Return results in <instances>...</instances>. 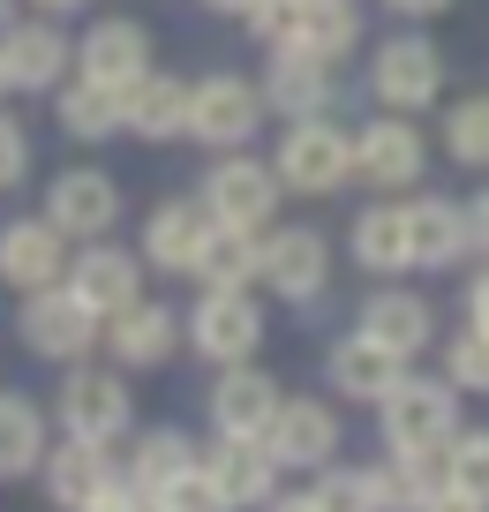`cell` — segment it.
Listing matches in <instances>:
<instances>
[{
	"instance_id": "obj_1",
	"label": "cell",
	"mask_w": 489,
	"mask_h": 512,
	"mask_svg": "<svg viewBox=\"0 0 489 512\" xmlns=\"http://www.w3.org/2000/svg\"><path fill=\"white\" fill-rule=\"evenodd\" d=\"M249 31L264 38L271 53H309V61H339V53L362 38V16L354 0H256Z\"/></svg>"
},
{
	"instance_id": "obj_2",
	"label": "cell",
	"mask_w": 489,
	"mask_h": 512,
	"mask_svg": "<svg viewBox=\"0 0 489 512\" xmlns=\"http://www.w3.org/2000/svg\"><path fill=\"white\" fill-rule=\"evenodd\" d=\"M459 437V392L429 377H399L384 392V445L392 452H452Z\"/></svg>"
},
{
	"instance_id": "obj_3",
	"label": "cell",
	"mask_w": 489,
	"mask_h": 512,
	"mask_svg": "<svg viewBox=\"0 0 489 512\" xmlns=\"http://www.w3.org/2000/svg\"><path fill=\"white\" fill-rule=\"evenodd\" d=\"M271 174H279L286 189H301V196H324V189H339V181H354V144L332 121H294L279 159H271Z\"/></svg>"
},
{
	"instance_id": "obj_4",
	"label": "cell",
	"mask_w": 489,
	"mask_h": 512,
	"mask_svg": "<svg viewBox=\"0 0 489 512\" xmlns=\"http://www.w3.org/2000/svg\"><path fill=\"white\" fill-rule=\"evenodd\" d=\"M256 121H264V91L241 83V76H204L189 91V136H196V144H211V151L249 144Z\"/></svg>"
},
{
	"instance_id": "obj_5",
	"label": "cell",
	"mask_w": 489,
	"mask_h": 512,
	"mask_svg": "<svg viewBox=\"0 0 489 512\" xmlns=\"http://www.w3.org/2000/svg\"><path fill=\"white\" fill-rule=\"evenodd\" d=\"M98 339V309H83L68 287H38L31 302H23V347L46 354V362H76V354H91Z\"/></svg>"
},
{
	"instance_id": "obj_6",
	"label": "cell",
	"mask_w": 489,
	"mask_h": 512,
	"mask_svg": "<svg viewBox=\"0 0 489 512\" xmlns=\"http://www.w3.org/2000/svg\"><path fill=\"white\" fill-rule=\"evenodd\" d=\"M189 339H196V354H211L219 369H234V362H249V354H256V339H264V317H256L249 294L204 287V302H196V317H189Z\"/></svg>"
},
{
	"instance_id": "obj_7",
	"label": "cell",
	"mask_w": 489,
	"mask_h": 512,
	"mask_svg": "<svg viewBox=\"0 0 489 512\" xmlns=\"http://www.w3.org/2000/svg\"><path fill=\"white\" fill-rule=\"evenodd\" d=\"M128 384L106 377V369H76V377L61 384V422L68 437H83V445H113V437L128 430Z\"/></svg>"
},
{
	"instance_id": "obj_8",
	"label": "cell",
	"mask_w": 489,
	"mask_h": 512,
	"mask_svg": "<svg viewBox=\"0 0 489 512\" xmlns=\"http://www.w3.org/2000/svg\"><path fill=\"white\" fill-rule=\"evenodd\" d=\"M369 83H377V98L392 113H422L429 98L444 91V61L429 38H392V46L377 53V68H369Z\"/></svg>"
},
{
	"instance_id": "obj_9",
	"label": "cell",
	"mask_w": 489,
	"mask_h": 512,
	"mask_svg": "<svg viewBox=\"0 0 489 512\" xmlns=\"http://www.w3.org/2000/svg\"><path fill=\"white\" fill-rule=\"evenodd\" d=\"M204 211L219 226H264L271 211H279V174L271 166H256V159H226V166H211V181H204Z\"/></svg>"
},
{
	"instance_id": "obj_10",
	"label": "cell",
	"mask_w": 489,
	"mask_h": 512,
	"mask_svg": "<svg viewBox=\"0 0 489 512\" xmlns=\"http://www.w3.org/2000/svg\"><path fill=\"white\" fill-rule=\"evenodd\" d=\"M354 181H369V189H407V181H422V136H414V121H369L362 136H354Z\"/></svg>"
},
{
	"instance_id": "obj_11",
	"label": "cell",
	"mask_w": 489,
	"mask_h": 512,
	"mask_svg": "<svg viewBox=\"0 0 489 512\" xmlns=\"http://www.w3.org/2000/svg\"><path fill=\"white\" fill-rule=\"evenodd\" d=\"M61 241H68V234H61L53 219H16L8 234H0V279H8V287H23V294L61 287V272H68Z\"/></svg>"
},
{
	"instance_id": "obj_12",
	"label": "cell",
	"mask_w": 489,
	"mask_h": 512,
	"mask_svg": "<svg viewBox=\"0 0 489 512\" xmlns=\"http://www.w3.org/2000/svg\"><path fill=\"white\" fill-rule=\"evenodd\" d=\"M264 279H271V294H286V302H316L324 279H332L324 234H316V226H286V234H271L264 241Z\"/></svg>"
},
{
	"instance_id": "obj_13",
	"label": "cell",
	"mask_w": 489,
	"mask_h": 512,
	"mask_svg": "<svg viewBox=\"0 0 489 512\" xmlns=\"http://www.w3.org/2000/svg\"><path fill=\"white\" fill-rule=\"evenodd\" d=\"M264 445L279 467H324L339 452V415H324V400H279Z\"/></svg>"
},
{
	"instance_id": "obj_14",
	"label": "cell",
	"mask_w": 489,
	"mask_h": 512,
	"mask_svg": "<svg viewBox=\"0 0 489 512\" xmlns=\"http://www.w3.org/2000/svg\"><path fill=\"white\" fill-rule=\"evenodd\" d=\"M76 61H83V76H91V83H106V91H128V83L151 76V38H143V23L113 16V23H98V31L76 46Z\"/></svg>"
},
{
	"instance_id": "obj_15",
	"label": "cell",
	"mask_w": 489,
	"mask_h": 512,
	"mask_svg": "<svg viewBox=\"0 0 489 512\" xmlns=\"http://www.w3.org/2000/svg\"><path fill=\"white\" fill-rule=\"evenodd\" d=\"M204 475L219 482L226 512H234V505H264V497H271L279 460H271L264 437H219V445H211V460H204Z\"/></svg>"
},
{
	"instance_id": "obj_16",
	"label": "cell",
	"mask_w": 489,
	"mask_h": 512,
	"mask_svg": "<svg viewBox=\"0 0 489 512\" xmlns=\"http://www.w3.org/2000/svg\"><path fill=\"white\" fill-rule=\"evenodd\" d=\"M271 415H279V384H271L264 369L234 362L219 377V392H211V422H219V437H264Z\"/></svg>"
},
{
	"instance_id": "obj_17",
	"label": "cell",
	"mask_w": 489,
	"mask_h": 512,
	"mask_svg": "<svg viewBox=\"0 0 489 512\" xmlns=\"http://www.w3.org/2000/svg\"><path fill=\"white\" fill-rule=\"evenodd\" d=\"M68 294H76L83 309H98V317H121L128 302H143V294H136V256L106 249V241L83 249L76 264H68Z\"/></svg>"
},
{
	"instance_id": "obj_18",
	"label": "cell",
	"mask_w": 489,
	"mask_h": 512,
	"mask_svg": "<svg viewBox=\"0 0 489 512\" xmlns=\"http://www.w3.org/2000/svg\"><path fill=\"white\" fill-rule=\"evenodd\" d=\"M46 219L61 226V234H106V226L121 219V189H113L106 174H91V166H76V174L53 181Z\"/></svg>"
},
{
	"instance_id": "obj_19",
	"label": "cell",
	"mask_w": 489,
	"mask_h": 512,
	"mask_svg": "<svg viewBox=\"0 0 489 512\" xmlns=\"http://www.w3.org/2000/svg\"><path fill=\"white\" fill-rule=\"evenodd\" d=\"M121 128H136L143 144H166V136H189V83L174 76H143L121 91Z\"/></svg>"
},
{
	"instance_id": "obj_20",
	"label": "cell",
	"mask_w": 489,
	"mask_h": 512,
	"mask_svg": "<svg viewBox=\"0 0 489 512\" xmlns=\"http://www.w3.org/2000/svg\"><path fill=\"white\" fill-rule=\"evenodd\" d=\"M211 241V211L204 204H158L151 226H143V256L158 272H196V256Z\"/></svg>"
},
{
	"instance_id": "obj_21",
	"label": "cell",
	"mask_w": 489,
	"mask_h": 512,
	"mask_svg": "<svg viewBox=\"0 0 489 512\" xmlns=\"http://www.w3.org/2000/svg\"><path fill=\"white\" fill-rule=\"evenodd\" d=\"M0 61H8V91H46V83H61V68L76 61V46H68L53 23H23V31L0 38Z\"/></svg>"
},
{
	"instance_id": "obj_22",
	"label": "cell",
	"mask_w": 489,
	"mask_h": 512,
	"mask_svg": "<svg viewBox=\"0 0 489 512\" xmlns=\"http://www.w3.org/2000/svg\"><path fill=\"white\" fill-rule=\"evenodd\" d=\"M407 377V354H392V347H377L369 332H354V339H339L332 347V384L347 392V400H377L384 407V392Z\"/></svg>"
},
{
	"instance_id": "obj_23",
	"label": "cell",
	"mask_w": 489,
	"mask_h": 512,
	"mask_svg": "<svg viewBox=\"0 0 489 512\" xmlns=\"http://www.w3.org/2000/svg\"><path fill=\"white\" fill-rule=\"evenodd\" d=\"M407 249H414V264H429V272L459 264V256L474 249L467 211H459V204H444V196H422V204H407Z\"/></svg>"
},
{
	"instance_id": "obj_24",
	"label": "cell",
	"mask_w": 489,
	"mask_h": 512,
	"mask_svg": "<svg viewBox=\"0 0 489 512\" xmlns=\"http://www.w3.org/2000/svg\"><path fill=\"white\" fill-rule=\"evenodd\" d=\"M113 482L121 475L106 467V445H83V437H68V445L46 460V490H53V505H68V512H91Z\"/></svg>"
},
{
	"instance_id": "obj_25",
	"label": "cell",
	"mask_w": 489,
	"mask_h": 512,
	"mask_svg": "<svg viewBox=\"0 0 489 512\" xmlns=\"http://www.w3.org/2000/svg\"><path fill=\"white\" fill-rule=\"evenodd\" d=\"M196 279L219 287V294H241L249 279H264V241H256L249 226H219L211 219V241H204V256H196Z\"/></svg>"
},
{
	"instance_id": "obj_26",
	"label": "cell",
	"mask_w": 489,
	"mask_h": 512,
	"mask_svg": "<svg viewBox=\"0 0 489 512\" xmlns=\"http://www.w3.org/2000/svg\"><path fill=\"white\" fill-rule=\"evenodd\" d=\"M264 106L316 121V113L332 106V61H309V53H279V61H271V76H264Z\"/></svg>"
},
{
	"instance_id": "obj_27",
	"label": "cell",
	"mask_w": 489,
	"mask_h": 512,
	"mask_svg": "<svg viewBox=\"0 0 489 512\" xmlns=\"http://www.w3.org/2000/svg\"><path fill=\"white\" fill-rule=\"evenodd\" d=\"M113 324V354H121L128 369H151V362H166L174 354V339H181V324H174V309H158V302H128L121 317H106Z\"/></svg>"
},
{
	"instance_id": "obj_28",
	"label": "cell",
	"mask_w": 489,
	"mask_h": 512,
	"mask_svg": "<svg viewBox=\"0 0 489 512\" xmlns=\"http://www.w3.org/2000/svg\"><path fill=\"white\" fill-rule=\"evenodd\" d=\"M377 482H384V512H422L437 490H452V452H392Z\"/></svg>"
},
{
	"instance_id": "obj_29",
	"label": "cell",
	"mask_w": 489,
	"mask_h": 512,
	"mask_svg": "<svg viewBox=\"0 0 489 512\" xmlns=\"http://www.w3.org/2000/svg\"><path fill=\"white\" fill-rule=\"evenodd\" d=\"M362 332L377 339V347H392V354H422L437 324H429V302H422V294H369Z\"/></svg>"
},
{
	"instance_id": "obj_30",
	"label": "cell",
	"mask_w": 489,
	"mask_h": 512,
	"mask_svg": "<svg viewBox=\"0 0 489 512\" xmlns=\"http://www.w3.org/2000/svg\"><path fill=\"white\" fill-rule=\"evenodd\" d=\"M46 460V415L23 392H0V475H31Z\"/></svg>"
},
{
	"instance_id": "obj_31",
	"label": "cell",
	"mask_w": 489,
	"mask_h": 512,
	"mask_svg": "<svg viewBox=\"0 0 489 512\" xmlns=\"http://www.w3.org/2000/svg\"><path fill=\"white\" fill-rule=\"evenodd\" d=\"M354 256H362L369 272H407V264H414V249H407V211L369 204L362 219H354Z\"/></svg>"
},
{
	"instance_id": "obj_32",
	"label": "cell",
	"mask_w": 489,
	"mask_h": 512,
	"mask_svg": "<svg viewBox=\"0 0 489 512\" xmlns=\"http://www.w3.org/2000/svg\"><path fill=\"white\" fill-rule=\"evenodd\" d=\"M61 128L68 136H83V144H98V136H113L121 128V91H106V83H68L61 91Z\"/></svg>"
},
{
	"instance_id": "obj_33",
	"label": "cell",
	"mask_w": 489,
	"mask_h": 512,
	"mask_svg": "<svg viewBox=\"0 0 489 512\" xmlns=\"http://www.w3.org/2000/svg\"><path fill=\"white\" fill-rule=\"evenodd\" d=\"M181 467H196L189 437H181V430H151V437L136 445V460H128V482H143V490H166Z\"/></svg>"
},
{
	"instance_id": "obj_34",
	"label": "cell",
	"mask_w": 489,
	"mask_h": 512,
	"mask_svg": "<svg viewBox=\"0 0 489 512\" xmlns=\"http://www.w3.org/2000/svg\"><path fill=\"white\" fill-rule=\"evenodd\" d=\"M316 512H384V482L377 467H332V475L316 482Z\"/></svg>"
},
{
	"instance_id": "obj_35",
	"label": "cell",
	"mask_w": 489,
	"mask_h": 512,
	"mask_svg": "<svg viewBox=\"0 0 489 512\" xmlns=\"http://www.w3.org/2000/svg\"><path fill=\"white\" fill-rule=\"evenodd\" d=\"M444 151L459 166H489V98H459L444 113Z\"/></svg>"
},
{
	"instance_id": "obj_36",
	"label": "cell",
	"mask_w": 489,
	"mask_h": 512,
	"mask_svg": "<svg viewBox=\"0 0 489 512\" xmlns=\"http://www.w3.org/2000/svg\"><path fill=\"white\" fill-rule=\"evenodd\" d=\"M444 377L452 392H489V332H459L444 347Z\"/></svg>"
},
{
	"instance_id": "obj_37",
	"label": "cell",
	"mask_w": 489,
	"mask_h": 512,
	"mask_svg": "<svg viewBox=\"0 0 489 512\" xmlns=\"http://www.w3.org/2000/svg\"><path fill=\"white\" fill-rule=\"evenodd\" d=\"M452 490H467V497L489 505V430L452 437Z\"/></svg>"
},
{
	"instance_id": "obj_38",
	"label": "cell",
	"mask_w": 489,
	"mask_h": 512,
	"mask_svg": "<svg viewBox=\"0 0 489 512\" xmlns=\"http://www.w3.org/2000/svg\"><path fill=\"white\" fill-rule=\"evenodd\" d=\"M158 505L166 512H226V497H219V482H211L204 467H181V475L158 490Z\"/></svg>"
},
{
	"instance_id": "obj_39",
	"label": "cell",
	"mask_w": 489,
	"mask_h": 512,
	"mask_svg": "<svg viewBox=\"0 0 489 512\" xmlns=\"http://www.w3.org/2000/svg\"><path fill=\"white\" fill-rule=\"evenodd\" d=\"M91 512H166V505H158V490H143V482H128V475H121Z\"/></svg>"
},
{
	"instance_id": "obj_40",
	"label": "cell",
	"mask_w": 489,
	"mask_h": 512,
	"mask_svg": "<svg viewBox=\"0 0 489 512\" xmlns=\"http://www.w3.org/2000/svg\"><path fill=\"white\" fill-rule=\"evenodd\" d=\"M23 166H31V144H23V128H16V121H0V189H16Z\"/></svg>"
},
{
	"instance_id": "obj_41",
	"label": "cell",
	"mask_w": 489,
	"mask_h": 512,
	"mask_svg": "<svg viewBox=\"0 0 489 512\" xmlns=\"http://www.w3.org/2000/svg\"><path fill=\"white\" fill-rule=\"evenodd\" d=\"M422 512H489V505H482V497H467V490H437Z\"/></svg>"
},
{
	"instance_id": "obj_42",
	"label": "cell",
	"mask_w": 489,
	"mask_h": 512,
	"mask_svg": "<svg viewBox=\"0 0 489 512\" xmlns=\"http://www.w3.org/2000/svg\"><path fill=\"white\" fill-rule=\"evenodd\" d=\"M467 234H474V249H489V196L467 204Z\"/></svg>"
},
{
	"instance_id": "obj_43",
	"label": "cell",
	"mask_w": 489,
	"mask_h": 512,
	"mask_svg": "<svg viewBox=\"0 0 489 512\" xmlns=\"http://www.w3.org/2000/svg\"><path fill=\"white\" fill-rule=\"evenodd\" d=\"M467 309H474V332H489V272L474 279V294H467Z\"/></svg>"
},
{
	"instance_id": "obj_44",
	"label": "cell",
	"mask_w": 489,
	"mask_h": 512,
	"mask_svg": "<svg viewBox=\"0 0 489 512\" xmlns=\"http://www.w3.org/2000/svg\"><path fill=\"white\" fill-rule=\"evenodd\" d=\"M384 8H399V16H437V8H452V0H384Z\"/></svg>"
},
{
	"instance_id": "obj_45",
	"label": "cell",
	"mask_w": 489,
	"mask_h": 512,
	"mask_svg": "<svg viewBox=\"0 0 489 512\" xmlns=\"http://www.w3.org/2000/svg\"><path fill=\"white\" fill-rule=\"evenodd\" d=\"M264 512H316V497H264Z\"/></svg>"
},
{
	"instance_id": "obj_46",
	"label": "cell",
	"mask_w": 489,
	"mask_h": 512,
	"mask_svg": "<svg viewBox=\"0 0 489 512\" xmlns=\"http://www.w3.org/2000/svg\"><path fill=\"white\" fill-rule=\"evenodd\" d=\"M204 8H219V16H249L256 0H204Z\"/></svg>"
},
{
	"instance_id": "obj_47",
	"label": "cell",
	"mask_w": 489,
	"mask_h": 512,
	"mask_svg": "<svg viewBox=\"0 0 489 512\" xmlns=\"http://www.w3.org/2000/svg\"><path fill=\"white\" fill-rule=\"evenodd\" d=\"M38 8H46V16H61V8H83V0H38Z\"/></svg>"
},
{
	"instance_id": "obj_48",
	"label": "cell",
	"mask_w": 489,
	"mask_h": 512,
	"mask_svg": "<svg viewBox=\"0 0 489 512\" xmlns=\"http://www.w3.org/2000/svg\"><path fill=\"white\" fill-rule=\"evenodd\" d=\"M8 8H16V0H0V38H8V31H16V23H8Z\"/></svg>"
},
{
	"instance_id": "obj_49",
	"label": "cell",
	"mask_w": 489,
	"mask_h": 512,
	"mask_svg": "<svg viewBox=\"0 0 489 512\" xmlns=\"http://www.w3.org/2000/svg\"><path fill=\"white\" fill-rule=\"evenodd\" d=\"M0 91H8V61H0Z\"/></svg>"
}]
</instances>
